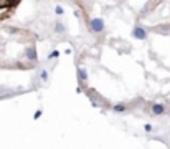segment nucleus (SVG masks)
Here are the masks:
<instances>
[{
	"label": "nucleus",
	"mask_w": 170,
	"mask_h": 149,
	"mask_svg": "<svg viewBox=\"0 0 170 149\" xmlns=\"http://www.w3.org/2000/svg\"><path fill=\"white\" fill-rule=\"evenodd\" d=\"M23 0H0V22L8 20L17 12Z\"/></svg>",
	"instance_id": "obj_1"
}]
</instances>
